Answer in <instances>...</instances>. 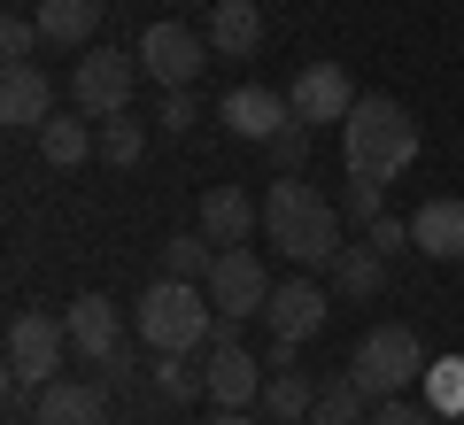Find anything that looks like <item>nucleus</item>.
Segmentation results:
<instances>
[{
	"label": "nucleus",
	"mask_w": 464,
	"mask_h": 425,
	"mask_svg": "<svg viewBox=\"0 0 464 425\" xmlns=\"http://www.w3.org/2000/svg\"><path fill=\"white\" fill-rule=\"evenodd\" d=\"M264 240L279 247L295 271H317V263H333V256L348 247V240H341V209H333L302 170H286V179L264 194Z\"/></svg>",
	"instance_id": "nucleus-1"
},
{
	"label": "nucleus",
	"mask_w": 464,
	"mask_h": 425,
	"mask_svg": "<svg viewBox=\"0 0 464 425\" xmlns=\"http://www.w3.org/2000/svg\"><path fill=\"white\" fill-rule=\"evenodd\" d=\"M341 155H348V179H372V186H395L402 170L418 163V116L387 93H364L341 124Z\"/></svg>",
	"instance_id": "nucleus-2"
},
{
	"label": "nucleus",
	"mask_w": 464,
	"mask_h": 425,
	"mask_svg": "<svg viewBox=\"0 0 464 425\" xmlns=\"http://www.w3.org/2000/svg\"><path fill=\"white\" fill-rule=\"evenodd\" d=\"M132 325H140V341L155 356H194V348L217 341V302L194 278H155L148 295L132 302Z\"/></svg>",
	"instance_id": "nucleus-3"
},
{
	"label": "nucleus",
	"mask_w": 464,
	"mask_h": 425,
	"mask_svg": "<svg viewBox=\"0 0 464 425\" xmlns=\"http://www.w3.org/2000/svg\"><path fill=\"white\" fill-rule=\"evenodd\" d=\"M426 348H418L411 325H372L364 341H356V356H348V379L372 394V402H387V394H411L418 379H426Z\"/></svg>",
	"instance_id": "nucleus-4"
},
{
	"label": "nucleus",
	"mask_w": 464,
	"mask_h": 425,
	"mask_svg": "<svg viewBox=\"0 0 464 425\" xmlns=\"http://www.w3.org/2000/svg\"><path fill=\"white\" fill-rule=\"evenodd\" d=\"M140 93V54H116V47H85L78 70H70V101H78L85 116H124Z\"/></svg>",
	"instance_id": "nucleus-5"
},
{
	"label": "nucleus",
	"mask_w": 464,
	"mask_h": 425,
	"mask_svg": "<svg viewBox=\"0 0 464 425\" xmlns=\"http://www.w3.org/2000/svg\"><path fill=\"white\" fill-rule=\"evenodd\" d=\"M63 356H70V317H47V310L8 317V379L47 387V379H63Z\"/></svg>",
	"instance_id": "nucleus-6"
},
{
	"label": "nucleus",
	"mask_w": 464,
	"mask_h": 425,
	"mask_svg": "<svg viewBox=\"0 0 464 425\" xmlns=\"http://www.w3.org/2000/svg\"><path fill=\"white\" fill-rule=\"evenodd\" d=\"M209 32H194V24H179V16H163V24H148V39H140V70H148L163 93H179V85H194L201 70H209Z\"/></svg>",
	"instance_id": "nucleus-7"
},
{
	"label": "nucleus",
	"mask_w": 464,
	"mask_h": 425,
	"mask_svg": "<svg viewBox=\"0 0 464 425\" xmlns=\"http://www.w3.org/2000/svg\"><path fill=\"white\" fill-rule=\"evenodd\" d=\"M209 302H217V325H240V317H264V302H271V278H264V263H256V247H217V263H209Z\"/></svg>",
	"instance_id": "nucleus-8"
},
{
	"label": "nucleus",
	"mask_w": 464,
	"mask_h": 425,
	"mask_svg": "<svg viewBox=\"0 0 464 425\" xmlns=\"http://www.w3.org/2000/svg\"><path fill=\"white\" fill-rule=\"evenodd\" d=\"M356 78H348L341 63H302L295 85H286V109H295V124H348V109H356Z\"/></svg>",
	"instance_id": "nucleus-9"
},
{
	"label": "nucleus",
	"mask_w": 464,
	"mask_h": 425,
	"mask_svg": "<svg viewBox=\"0 0 464 425\" xmlns=\"http://www.w3.org/2000/svg\"><path fill=\"white\" fill-rule=\"evenodd\" d=\"M264 379H271V363H256L240 341H209V363H201V394H209L217 410H256V402H264Z\"/></svg>",
	"instance_id": "nucleus-10"
},
{
	"label": "nucleus",
	"mask_w": 464,
	"mask_h": 425,
	"mask_svg": "<svg viewBox=\"0 0 464 425\" xmlns=\"http://www.w3.org/2000/svg\"><path fill=\"white\" fill-rule=\"evenodd\" d=\"M325 286L317 278H286V286H271V302H264V325H271V341H286V348H302V341H317L325 333Z\"/></svg>",
	"instance_id": "nucleus-11"
},
{
	"label": "nucleus",
	"mask_w": 464,
	"mask_h": 425,
	"mask_svg": "<svg viewBox=\"0 0 464 425\" xmlns=\"http://www.w3.org/2000/svg\"><path fill=\"white\" fill-rule=\"evenodd\" d=\"M217 124H225L232 140H256V148H271V131L295 124V109H286V93H271V85H232V93L217 101Z\"/></svg>",
	"instance_id": "nucleus-12"
},
{
	"label": "nucleus",
	"mask_w": 464,
	"mask_h": 425,
	"mask_svg": "<svg viewBox=\"0 0 464 425\" xmlns=\"http://www.w3.org/2000/svg\"><path fill=\"white\" fill-rule=\"evenodd\" d=\"M194 232L217 247H248V232H264V201H248L240 186H209L194 209Z\"/></svg>",
	"instance_id": "nucleus-13"
},
{
	"label": "nucleus",
	"mask_w": 464,
	"mask_h": 425,
	"mask_svg": "<svg viewBox=\"0 0 464 425\" xmlns=\"http://www.w3.org/2000/svg\"><path fill=\"white\" fill-rule=\"evenodd\" d=\"M63 317H70V348H78L85 363L124 356V317H116V302H109V295H78Z\"/></svg>",
	"instance_id": "nucleus-14"
},
{
	"label": "nucleus",
	"mask_w": 464,
	"mask_h": 425,
	"mask_svg": "<svg viewBox=\"0 0 464 425\" xmlns=\"http://www.w3.org/2000/svg\"><path fill=\"white\" fill-rule=\"evenodd\" d=\"M47 116H54V78L39 63H8V78H0V124L39 131Z\"/></svg>",
	"instance_id": "nucleus-15"
},
{
	"label": "nucleus",
	"mask_w": 464,
	"mask_h": 425,
	"mask_svg": "<svg viewBox=\"0 0 464 425\" xmlns=\"http://www.w3.org/2000/svg\"><path fill=\"white\" fill-rule=\"evenodd\" d=\"M32 425H109V394L93 379H47L32 402Z\"/></svg>",
	"instance_id": "nucleus-16"
},
{
	"label": "nucleus",
	"mask_w": 464,
	"mask_h": 425,
	"mask_svg": "<svg viewBox=\"0 0 464 425\" xmlns=\"http://www.w3.org/2000/svg\"><path fill=\"white\" fill-rule=\"evenodd\" d=\"M310 410H317V387H310V372L295 363V348L279 341L271 379H264V418H271V425H310Z\"/></svg>",
	"instance_id": "nucleus-17"
},
{
	"label": "nucleus",
	"mask_w": 464,
	"mask_h": 425,
	"mask_svg": "<svg viewBox=\"0 0 464 425\" xmlns=\"http://www.w3.org/2000/svg\"><path fill=\"white\" fill-rule=\"evenodd\" d=\"M411 247H418V256H433V263H457V256H464V194H433V201H418V217H411Z\"/></svg>",
	"instance_id": "nucleus-18"
},
{
	"label": "nucleus",
	"mask_w": 464,
	"mask_h": 425,
	"mask_svg": "<svg viewBox=\"0 0 464 425\" xmlns=\"http://www.w3.org/2000/svg\"><path fill=\"white\" fill-rule=\"evenodd\" d=\"M209 47L225 63H248L264 47V8L256 0H209Z\"/></svg>",
	"instance_id": "nucleus-19"
},
{
	"label": "nucleus",
	"mask_w": 464,
	"mask_h": 425,
	"mask_svg": "<svg viewBox=\"0 0 464 425\" xmlns=\"http://www.w3.org/2000/svg\"><path fill=\"white\" fill-rule=\"evenodd\" d=\"M39 155H47L54 170H78V163H93L101 155V131H93V116H70V109H54L47 124H39Z\"/></svg>",
	"instance_id": "nucleus-20"
},
{
	"label": "nucleus",
	"mask_w": 464,
	"mask_h": 425,
	"mask_svg": "<svg viewBox=\"0 0 464 425\" xmlns=\"http://www.w3.org/2000/svg\"><path fill=\"white\" fill-rule=\"evenodd\" d=\"M32 16L47 32V47H85L101 32V16H109V0H39Z\"/></svg>",
	"instance_id": "nucleus-21"
},
{
	"label": "nucleus",
	"mask_w": 464,
	"mask_h": 425,
	"mask_svg": "<svg viewBox=\"0 0 464 425\" xmlns=\"http://www.w3.org/2000/svg\"><path fill=\"white\" fill-rule=\"evenodd\" d=\"M333 286H341V295H356V302H372V295H380V286H387V256H380V247H341V256H333Z\"/></svg>",
	"instance_id": "nucleus-22"
},
{
	"label": "nucleus",
	"mask_w": 464,
	"mask_h": 425,
	"mask_svg": "<svg viewBox=\"0 0 464 425\" xmlns=\"http://www.w3.org/2000/svg\"><path fill=\"white\" fill-rule=\"evenodd\" d=\"M310 425H372V394L356 387V379H325L317 387V410H310Z\"/></svg>",
	"instance_id": "nucleus-23"
},
{
	"label": "nucleus",
	"mask_w": 464,
	"mask_h": 425,
	"mask_svg": "<svg viewBox=\"0 0 464 425\" xmlns=\"http://www.w3.org/2000/svg\"><path fill=\"white\" fill-rule=\"evenodd\" d=\"M155 263H163V271L155 278H209V263H217V240H201V232H170L163 247H155Z\"/></svg>",
	"instance_id": "nucleus-24"
},
{
	"label": "nucleus",
	"mask_w": 464,
	"mask_h": 425,
	"mask_svg": "<svg viewBox=\"0 0 464 425\" xmlns=\"http://www.w3.org/2000/svg\"><path fill=\"white\" fill-rule=\"evenodd\" d=\"M101 155H109L116 170H132L140 155H148V124H140L132 109H124V116H101Z\"/></svg>",
	"instance_id": "nucleus-25"
},
{
	"label": "nucleus",
	"mask_w": 464,
	"mask_h": 425,
	"mask_svg": "<svg viewBox=\"0 0 464 425\" xmlns=\"http://www.w3.org/2000/svg\"><path fill=\"white\" fill-rule=\"evenodd\" d=\"M426 402L441 418H464V356H433L426 363Z\"/></svg>",
	"instance_id": "nucleus-26"
},
{
	"label": "nucleus",
	"mask_w": 464,
	"mask_h": 425,
	"mask_svg": "<svg viewBox=\"0 0 464 425\" xmlns=\"http://www.w3.org/2000/svg\"><path fill=\"white\" fill-rule=\"evenodd\" d=\"M155 387H163L170 402H186V394H201V363L194 356H155Z\"/></svg>",
	"instance_id": "nucleus-27"
},
{
	"label": "nucleus",
	"mask_w": 464,
	"mask_h": 425,
	"mask_svg": "<svg viewBox=\"0 0 464 425\" xmlns=\"http://www.w3.org/2000/svg\"><path fill=\"white\" fill-rule=\"evenodd\" d=\"M372 425H441V410L411 402V394H387V402H372Z\"/></svg>",
	"instance_id": "nucleus-28"
},
{
	"label": "nucleus",
	"mask_w": 464,
	"mask_h": 425,
	"mask_svg": "<svg viewBox=\"0 0 464 425\" xmlns=\"http://www.w3.org/2000/svg\"><path fill=\"white\" fill-rule=\"evenodd\" d=\"M39 39H47V32H39V16H8V24H0V54H8V63H32Z\"/></svg>",
	"instance_id": "nucleus-29"
},
{
	"label": "nucleus",
	"mask_w": 464,
	"mask_h": 425,
	"mask_svg": "<svg viewBox=\"0 0 464 425\" xmlns=\"http://www.w3.org/2000/svg\"><path fill=\"white\" fill-rule=\"evenodd\" d=\"M194 85H179V93H163V101H155V124H163L170 131V140H179V131H194Z\"/></svg>",
	"instance_id": "nucleus-30"
},
{
	"label": "nucleus",
	"mask_w": 464,
	"mask_h": 425,
	"mask_svg": "<svg viewBox=\"0 0 464 425\" xmlns=\"http://www.w3.org/2000/svg\"><path fill=\"white\" fill-rule=\"evenodd\" d=\"M271 163H279V170H302V163H310V124L271 131Z\"/></svg>",
	"instance_id": "nucleus-31"
},
{
	"label": "nucleus",
	"mask_w": 464,
	"mask_h": 425,
	"mask_svg": "<svg viewBox=\"0 0 464 425\" xmlns=\"http://www.w3.org/2000/svg\"><path fill=\"white\" fill-rule=\"evenodd\" d=\"M341 217H356V225H372V217H387L380 186H372V179H348V201H341Z\"/></svg>",
	"instance_id": "nucleus-32"
},
{
	"label": "nucleus",
	"mask_w": 464,
	"mask_h": 425,
	"mask_svg": "<svg viewBox=\"0 0 464 425\" xmlns=\"http://www.w3.org/2000/svg\"><path fill=\"white\" fill-rule=\"evenodd\" d=\"M364 240L380 247V256H402V247H411V217H372Z\"/></svg>",
	"instance_id": "nucleus-33"
},
{
	"label": "nucleus",
	"mask_w": 464,
	"mask_h": 425,
	"mask_svg": "<svg viewBox=\"0 0 464 425\" xmlns=\"http://www.w3.org/2000/svg\"><path fill=\"white\" fill-rule=\"evenodd\" d=\"M209 425H264V418H256V410H217Z\"/></svg>",
	"instance_id": "nucleus-34"
}]
</instances>
